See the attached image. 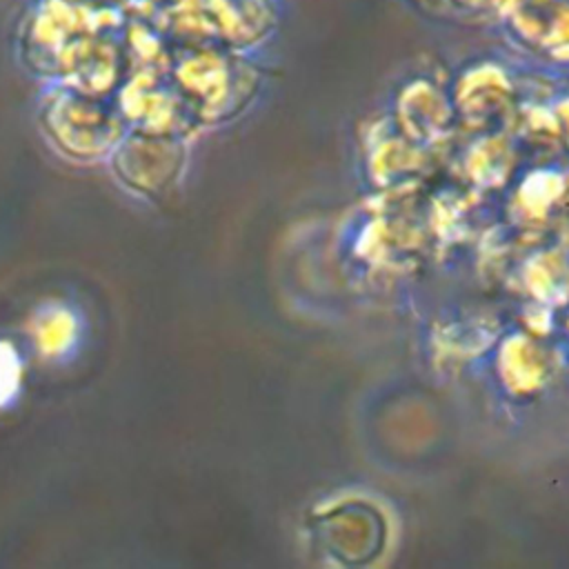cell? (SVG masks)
<instances>
[{
  "label": "cell",
  "instance_id": "cell-1",
  "mask_svg": "<svg viewBox=\"0 0 569 569\" xmlns=\"http://www.w3.org/2000/svg\"><path fill=\"white\" fill-rule=\"evenodd\" d=\"M36 327H38V342L42 345V349L51 353L67 349L76 336L73 318L62 309L44 311Z\"/></svg>",
  "mask_w": 569,
  "mask_h": 569
},
{
  "label": "cell",
  "instance_id": "cell-2",
  "mask_svg": "<svg viewBox=\"0 0 569 569\" xmlns=\"http://www.w3.org/2000/svg\"><path fill=\"white\" fill-rule=\"evenodd\" d=\"M20 365L7 345H0V405H4L18 389Z\"/></svg>",
  "mask_w": 569,
  "mask_h": 569
}]
</instances>
